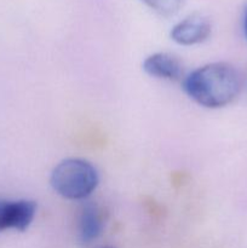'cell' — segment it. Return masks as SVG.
I'll list each match as a JSON object with an SVG mask.
<instances>
[{
    "label": "cell",
    "mask_w": 247,
    "mask_h": 248,
    "mask_svg": "<svg viewBox=\"0 0 247 248\" xmlns=\"http://www.w3.org/2000/svg\"><path fill=\"white\" fill-rule=\"evenodd\" d=\"M211 31L212 26L208 18L200 14H193L182 19L172 28L171 38L179 45H198L207 40Z\"/></svg>",
    "instance_id": "277c9868"
},
{
    "label": "cell",
    "mask_w": 247,
    "mask_h": 248,
    "mask_svg": "<svg viewBox=\"0 0 247 248\" xmlns=\"http://www.w3.org/2000/svg\"><path fill=\"white\" fill-rule=\"evenodd\" d=\"M104 248H113V247H104Z\"/></svg>",
    "instance_id": "9c48e42d"
},
{
    "label": "cell",
    "mask_w": 247,
    "mask_h": 248,
    "mask_svg": "<svg viewBox=\"0 0 247 248\" xmlns=\"http://www.w3.org/2000/svg\"><path fill=\"white\" fill-rule=\"evenodd\" d=\"M36 203L31 200L7 201L0 199V232L18 230L24 232L34 220Z\"/></svg>",
    "instance_id": "3957f363"
},
{
    "label": "cell",
    "mask_w": 247,
    "mask_h": 248,
    "mask_svg": "<svg viewBox=\"0 0 247 248\" xmlns=\"http://www.w3.org/2000/svg\"><path fill=\"white\" fill-rule=\"evenodd\" d=\"M183 89L199 106L210 109L222 108L239 96L241 75L230 63H208L184 79Z\"/></svg>",
    "instance_id": "6da1fadb"
},
{
    "label": "cell",
    "mask_w": 247,
    "mask_h": 248,
    "mask_svg": "<svg viewBox=\"0 0 247 248\" xmlns=\"http://www.w3.org/2000/svg\"><path fill=\"white\" fill-rule=\"evenodd\" d=\"M142 1L156 14L170 17L176 15L183 7L185 0H142Z\"/></svg>",
    "instance_id": "52a82bcc"
},
{
    "label": "cell",
    "mask_w": 247,
    "mask_h": 248,
    "mask_svg": "<svg viewBox=\"0 0 247 248\" xmlns=\"http://www.w3.org/2000/svg\"><path fill=\"white\" fill-rule=\"evenodd\" d=\"M244 31H245V35L247 38V11L246 15H245V22H244Z\"/></svg>",
    "instance_id": "ba28073f"
},
{
    "label": "cell",
    "mask_w": 247,
    "mask_h": 248,
    "mask_svg": "<svg viewBox=\"0 0 247 248\" xmlns=\"http://www.w3.org/2000/svg\"><path fill=\"white\" fill-rule=\"evenodd\" d=\"M143 69L150 77L164 80H178L183 75L181 61L167 52H157L148 56L143 62Z\"/></svg>",
    "instance_id": "5b68a950"
},
{
    "label": "cell",
    "mask_w": 247,
    "mask_h": 248,
    "mask_svg": "<svg viewBox=\"0 0 247 248\" xmlns=\"http://www.w3.org/2000/svg\"><path fill=\"white\" fill-rule=\"evenodd\" d=\"M104 228V219L98 206L86 203L80 211L77 220V232L82 242H92L102 234Z\"/></svg>",
    "instance_id": "8992f818"
},
{
    "label": "cell",
    "mask_w": 247,
    "mask_h": 248,
    "mask_svg": "<svg viewBox=\"0 0 247 248\" xmlns=\"http://www.w3.org/2000/svg\"><path fill=\"white\" fill-rule=\"evenodd\" d=\"M98 172L91 162L79 157L64 159L52 170L53 190L68 200H85L98 186Z\"/></svg>",
    "instance_id": "7a4b0ae2"
}]
</instances>
